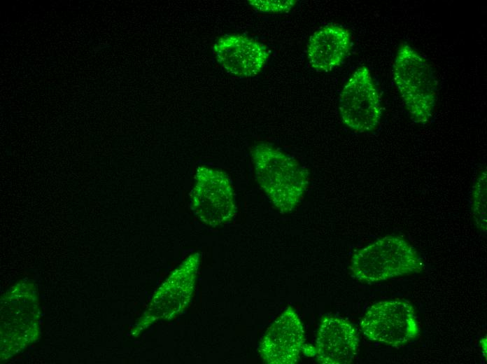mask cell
Here are the masks:
<instances>
[{
    "label": "cell",
    "instance_id": "8fae6325",
    "mask_svg": "<svg viewBox=\"0 0 487 364\" xmlns=\"http://www.w3.org/2000/svg\"><path fill=\"white\" fill-rule=\"evenodd\" d=\"M473 209L479 227H486V174L483 172L476 181L473 192Z\"/></svg>",
    "mask_w": 487,
    "mask_h": 364
},
{
    "label": "cell",
    "instance_id": "6da1fadb",
    "mask_svg": "<svg viewBox=\"0 0 487 364\" xmlns=\"http://www.w3.org/2000/svg\"><path fill=\"white\" fill-rule=\"evenodd\" d=\"M255 178L271 202L281 214L292 211L309 185V173L295 159L267 143L252 150Z\"/></svg>",
    "mask_w": 487,
    "mask_h": 364
},
{
    "label": "cell",
    "instance_id": "9c48e42d",
    "mask_svg": "<svg viewBox=\"0 0 487 364\" xmlns=\"http://www.w3.org/2000/svg\"><path fill=\"white\" fill-rule=\"evenodd\" d=\"M359 337L355 328L340 317H325L319 326L312 354L323 364H349L357 356Z\"/></svg>",
    "mask_w": 487,
    "mask_h": 364
},
{
    "label": "cell",
    "instance_id": "5b68a950",
    "mask_svg": "<svg viewBox=\"0 0 487 364\" xmlns=\"http://www.w3.org/2000/svg\"><path fill=\"white\" fill-rule=\"evenodd\" d=\"M360 328L369 340L394 347L404 346L420 333L414 307L399 300L381 301L372 305L361 320Z\"/></svg>",
    "mask_w": 487,
    "mask_h": 364
},
{
    "label": "cell",
    "instance_id": "7c38bea8",
    "mask_svg": "<svg viewBox=\"0 0 487 364\" xmlns=\"http://www.w3.org/2000/svg\"><path fill=\"white\" fill-rule=\"evenodd\" d=\"M248 4L254 9L263 13H288L296 4L295 0L284 1H248Z\"/></svg>",
    "mask_w": 487,
    "mask_h": 364
},
{
    "label": "cell",
    "instance_id": "30bf717a",
    "mask_svg": "<svg viewBox=\"0 0 487 364\" xmlns=\"http://www.w3.org/2000/svg\"><path fill=\"white\" fill-rule=\"evenodd\" d=\"M351 46L348 30L341 25L329 24L316 31L307 46L310 65L318 71L328 72L339 66Z\"/></svg>",
    "mask_w": 487,
    "mask_h": 364
},
{
    "label": "cell",
    "instance_id": "277c9868",
    "mask_svg": "<svg viewBox=\"0 0 487 364\" xmlns=\"http://www.w3.org/2000/svg\"><path fill=\"white\" fill-rule=\"evenodd\" d=\"M190 208L203 223L216 227L230 221L237 207L229 176L223 171L199 166L190 192Z\"/></svg>",
    "mask_w": 487,
    "mask_h": 364
},
{
    "label": "cell",
    "instance_id": "8992f818",
    "mask_svg": "<svg viewBox=\"0 0 487 364\" xmlns=\"http://www.w3.org/2000/svg\"><path fill=\"white\" fill-rule=\"evenodd\" d=\"M339 111L344 123L356 132H370L379 125L381 102L367 67L358 68L344 85L339 97Z\"/></svg>",
    "mask_w": 487,
    "mask_h": 364
},
{
    "label": "cell",
    "instance_id": "7a4b0ae2",
    "mask_svg": "<svg viewBox=\"0 0 487 364\" xmlns=\"http://www.w3.org/2000/svg\"><path fill=\"white\" fill-rule=\"evenodd\" d=\"M393 78L411 119L428 122L435 111L437 92L431 66L411 46L402 43L395 57Z\"/></svg>",
    "mask_w": 487,
    "mask_h": 364
},
{
    "label": "cell",
    "instance_id": "ba28073f",
    "mask_svg": "<svg viewBox=\"0 0 487 364\" xmlns=\"http://www.w3.org/2000/svg\"><path fill=\"white\" fill-rule=\"evenodd\" d=\"M217 61L230 74L242 78L258 74L269 57L267 47L240 34H226L213 46Z\"/></svg>",
    "mask_w": 487,
    "mask_h": 364
},
{
    "label": "cell",
    "instance_id": "3957f363",
    "mask_svg": "<svg viewBox=\"0 0 487 364\" xmlns=\"http://www.w3.org/2000/svg\"><path fill=\"white\" fill-rule=\"evenodd\" d=\"M349 269L359 280L369 283L419 272L422 264L416 249L400 237L386 236L357 251Z\"/></svg>",
    "mask_w": 487,
    "mask_h": 364
},
{
    "label": "cell",
    "instance_id": "52a82bcc",
    "mask_svg": "<svg viewBox=\"0 0 487 364\" xmlns=\"http://www.w3.org/2000/svg\"><path fill=\"white\" fill-rule=\"evenodd\" d=\"M304 348L303 325L295 310L288 307L268 328L259 352L267 363L295 364Z\"/></svg>",
    "mask_w": 487,
    "mask_h": 364
}]
</instances>
